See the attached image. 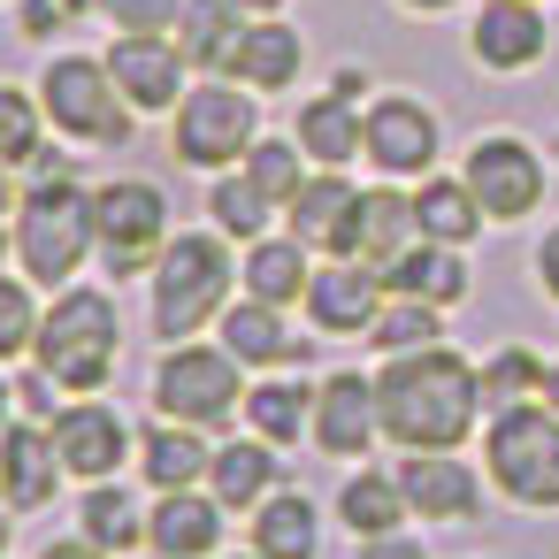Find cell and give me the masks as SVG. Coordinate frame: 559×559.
Listing matches in <instances>:
<instances>
[{
	"label": "cell",
	"instance_id": "c3c4849f",
	"mask_svg": "<svg viewBox=\"0 0 559 559\" xmlns=\"http://www.w3.org/2000/svg\"><path fill=\"white\" fill-rule=\"evenodd\" d=\"M238 9H246V16H276V9H284V0H238Z\"/></svg>",
	"mask_w": 559,
	"mask_h": 559
},
{
	"label": "cell",
	"instance_id": "9a60e30c",
	"mask_svg": "<svg viewBox=\"0 0 559 559\" xmlns=\"http://www.w3.org/2000/svg\"><path fill=\"white\" fill-rule=\"evenodd\" d=\"M376 376H353V368H337V376H322L314 383V444L322 452H337V460H353L360 444H376Z\"/></svg>",
	"mask_w": 559,
	"mask_h": 559
},
{
	"label": "cell",
	"instance_id": "cb8c5ba5",
	"mask_svg": "<svg viewBox=\"0 0 559 559\" xmlns=\"http://www.w3.org/2000/svg\"><path fill=\"white\" fill-rule=\"evenodd\" d=\"M276 490V460H269V444L261 437H230V444H215V467H207V498L223 506V513H253L261 498Z\"/></svg>",
	"mask_w": 559,
	"mask_h": 559
},
{
	"label": "cell",
	"instance_id": "bcb514c9",
	"mask_svg": "<svg viewBox=\"0 0 559 559\" xmlns=\"http://www.w3.org/2000/svg\"><path fill=\"white\" fill-rule=\"evenodd\" d=\"M16 200H24V192L9 185V162H0V230H9V215H16Z\"/></svg>",
	"mask_w": 559,
	"mask_h": 559
},
{
	"label": "cell",
	"instance_id": "ee69618b",
	"mask_svg": "<svg viewBox=\"0 0 559 559\" xmlns=\"http://www.w3.org/2000/svg\"><path fill=\"white\" fill-rule=\"evenodd\" d=\"M536 284L559 299V230H544V246H536Z\"/></svg>",
	"mask_w": 559,
	"mask_h": 559
},
{
	"label": "cell",
	"instance_id": "d4e9b609",
	"mask_svg": "<svg viewBox=\"0 0 559 559\" xmlns=\"http://www.w3.org/2000/svg\"><path fill=\"white\" fill-rule=\"evenodd\" d=\"M253 551H261V559H314V551H322L314 498H299V490H269V498L253 506Z\"/></svg>",
	"mask_w": 559,
	"mask_h": 559
},
{
	"label": "cell",
	"instance_id": "ab89813d",
	"mask_svg": "<svg viewBox=\"0 0 559 559\" xmlns=\"http://www.w3.org/2000/svg\"><path fill=\"white\" fill-rule=\"evenodd\" d=\"M93 9H100L116 32H131V39H169V32L185 24V0H93Z\"/></svg>",
	"mask_w": 559,
	"mask_h": 559
},
{
	"label": "cell",
	"instance_id": "f1b7e54d",
	"mask_svg": "<svg viewBox=\"0 0 559 559\" xmlns=\"http://www.w3.org/2000/svg\"><path fill=\"white\" fill-rule=\"evenodd\" d=\"M414 223H421V238H437V246H467V238L483 230V200L467 192V177H429V185L414 192Z\"/></svg>",
	"mask_w": 559,
	"mask_h": 559
},
{
	"label": "cell",
	"instance_id": "7dc6e473",
	"mask_svg": "<svg viewBox=\"0 0 559 559\" xmlns=\"http://www.w3.org/2000/svg\"><path fill=\"white\" fill-rule=\"evenodd\" d=\"M544 406H551V414H559V360H551V368H544Z\"/></svg>",
	"mask_w": 559,
	"mask_h": 559
},
{
	"label": "cell",
	"instance_id": "2e32d148",
	"mask_svg": "<svg viewBox=\"0 0 559 559\" xmlns=\"http://www.w3.org/2000/svg\"><path fill=\"white\" fill-rule=\"evenodd\" d=\"M62 475L70 467L55 452V429H39V421H9V429H0V498H9L16 513L47 506Z\"/></svg>",
	"mask_w": 559,
	"mask_h": 559
},
{
	"label": "cell",
	"instance_id": "52a82bcc",
	"mask_svg": "<svg viewBox=\"0 0 559 559\" xmlns=\"http://www.w3.org/2000/svg\"><path fill=\"white\" fill-rule=\"evenodd\" d=\"M93 230H100V269L116 284L146 276L162 253H169V200L146 185V177H123V185H100L93 192Z\"/></svg>",
	"mask_w": 559,
	"mask_h": 559
},
{
	"label": "cell",
	"instance_id": "d6986e66",
	"mask_svg": "<svg viewBox=\"0 0 559 559\" xmlns=\"http://www.w3.org/2000/svg\"><path fill=\"white\" fill-rule=\"evenodd\" d=\"M146 544L162 559H207L223 544V506L200 490H162V506L146 513Z\"/></svg>",
	"mask_w": 559,
	"mask_h": 559
},
{
	"label": "cell",
	"instance_id": "7a4b0ae2",
	"mask_svg": "<svg viewBox=\"0 0 559 559\" xmlns=\"http://www.w3.org/2000/svg\"><path fill=\"white\" fill-rule=\"evenodd\" d=\"M16 261H24V276L32 284H47V292H70V276L85 269V253H100V230H93V192L70 177V169H55V177H39L24 200H16Z\"/></svg>",
	"mask_w": 559,
	"mask_h": 559
},
{
	"label": "cell",
	"instance_id": "681fc988",
	"mask_svg": "<svg viewBox=\"0 0 559 559\" xmlns=\"http://www.w3.org/2000/svg\"><path fill=\"white\" fill-rule=\"evenodd\" d=\"M406 9H421V16H437V9H452V0H406Z\"/></svg>",
	"mask_w": 559,
	"mask_h": 559
},
{
	"label": "cell",
	"instance_id": "d6a6232c",
	"mask_svg": "<svg viewBox=\"0 0 559 559\" xmlns=\"http://www.w3.org/2000/svg\"><path fill=\"white\" fill-rule=\"evenodd\" d=\"M292 131H299V154L322 162V169H345V162L360 154V116H353V100H337V93H330V100H307Z\"/></svg>",
	"mask_w": 559,
	"mask_h": 559
},
{
	"label": "cell",
	"instance_id": "b9f144b4",
	"mask_svg": "<svg viewBox=\"0 0 559 559\" xmlns=\"http://www.w3.org/2000/svg\"><path fill=\"white\" fill-rule=\"evenodd\" d=\"M85 9H93V0H24V16H16V32H24V39H47L55 24H78Z\"/></svg>",
	"mask_w": 559,
	"mask_h": 559
},
{
	"label": "cell",
	"instance_id": "7c38bea8",
	"mask_svg": "<svg viewBox=\"0 0 559 559\" xmlns=\"http://www.w3.org/2000/svg\"><path fill=\"white\" fill-rule=\"evenodd\" d=\"M467 192L483 200V215L521 223V215L544 200V162H536L521 139H475V154H467Z\"/></svg>",
	"mask_w": 559,
	"mask_h": 559
},
{
	"label": "cell",
	"instance_id": "9c48e42d",
	"mask_svg": "<svg viewBox=\"0 0 559 559\" xmlns=\"http://www.w3.org/2000/svg\"><path fill=\"white\" fill-rule=\"evenodd\" d=\"M253 131H261V116H253L246 85H200V93L177 100L169 154H177L185 169H230V162L253 154Z\"/></svg>",
	"mask_w": 559,
	"mask_h": 559
},
{
	"label": "cell",
	"instance_id": "484cf974",
	"mask_svg": "<svg viewBox=\"0 0 559 559\" xmlns=\"http://www.w3.org/2000/svg\"><path fill=\"white\" fill-rule=\"evenodd\" d=\"M246 24H253V16L238 9V0H185L177 47H185V62H192V70H230V55H238Z\"/></svg>",
	"mask_w": 559,
	"mask_h": 559
},
{
	"label": "cell",
	"instance_id": "60d3db41",
	"mask_svg": "<svg viewBox=\"0 0 559 559\" xmlns=\"http://www.w3.org/2000/svg\"><path fill=\"white\" fill-rule=\"evenodd\" d=\"M32 337H39V307H32V292H24L16 276H0V360L32 353Z\"/></svg>",
	"mask_w": 559,
	"mask_h": 559
},
{
	"label": "cell",
	"instance_id": "f6af8a7d",
	"mask_svg": "<svg viewBox=\"0 0 559 559\" xmlns=\"http://www.w3.org/2000/svg\"><path fill=\"white\" fill-rule=\"evenodd\" d=\"M39 559H108V551H100V544H85V536H62V544H47Z\"/></svg>",
	"mask_w": 559,
	"mask_h": 559
},
{
	"label": "cell",
	"instance_id": "8992f818",
	"mask_svg": "<svg viewBox=\"0 0 559 559\" xmlns=\"http://www.w3.org/2000/svg\"><path fill=\"white\" fill-rule=\"evenodd\" d=\"M39 108H47L55 131H70L85 146H123L131 139V100L116 93L108 62H93V55H55L39 70Z\"/></svg>",
	"mask_w": 559,
	"mask_h": 559
},
{
	"label": "cell",
	"instance_id": "5b68a950",
	"mask_svg": "<svg viewBox=\"0 0 559 559\" xmlns=\"http://www.w3.org/2000/svg\"><path fill=\"white\" fill-rule=\"evenodd\" d=\"M483 460L513 506H559V414L551 406H498Z\"/></svg>",
	"mask_w": 559,
	"mask_h": 559
},
{
	"label": "cell",
	"instance_id": "4dcf8cb0",
	"mask_svg": "<svg viewBox=\"0 0 559 559\" xmlns=\"http://www.w3.org/2000/svg\"><path fill=\"white\" fill-rule=\"evenodd\" d=\"M246 429L261 444H292L299 429H314V383L284 376V383H253L246 391Z\"/></svg>",
	"mask_w": 559,
	"mask_h": 559
},
{
	"label": "cell",
	"instance_id": "d590c367",
	"mask_svg": "<svg viewBox=\"0 0 559 559\" xmlns=\"http://www.w3.org/2000/svg\"><path fill=\"white\" fill-rule=\"evenodd\" d=\"M299 162H307V154H299V139H253L246 177H253V192H261L269 207H292V200H299V185H307V177H299Z\"/></svg>",
	"mask_w": 559,
	"mask_h": 559
},
{
	"label": "cell",
	"instance_id": "74e56055",
	"mask_svg": "<svg viewBox=\"0 0 559 559\" xmlns=\"http://www.w3.org/2000/svg\"><path fill=\"white\" fill-rule=\"evenodd\" d=\"M437 330H444V307H421V299H383V314H376V353H421V345H437Z\"/></svg>",
	"mask_w": 559,
	"mask_h": 559
},
{
	"label": "cell",
	"instance_id": "277c9868",
	"mask_svg": "<svg viewBox=\"0 0 559 559\" xmlns=\"http://www.w3.org/2000/svg\"><path fill=\"white\" fill-rule=\"evenodd\" d=\"M230 253H223V238L215 230H177L169 238V253L154 261V330H162V345H185L192 330H207V322H223V307H230Z\"/></svg>",
	"mask_w": 559,
	"mask_h": 559
},
{
	"label": "cell",
	"instance_id": "30bf717a",
	"mask_svg": "<svg viewBox=\"0 0 559 559\" xmlns=\"http://www.w3.org/2000/svg\"><path fill=\"white\" fill-rule=\"evenodd\" d=\"M185 47L177 39H131V32H116V47H108V78H116V93L139 108V116H177V100H185Z\"/></svg>",
	"mask_w": 559,
	"mask_h": 559
},
{
	"label": "cell",
	"instance_id": "3957f363",
	"mask_svg": "<svg viewBox=\"0 0 559 559\" xmlns=\"http://www.w3.org/2000/svg\"><path fill=\"white\" fill-rule=\"evenodd\" d=\"M32 353H39V376H47V383H62V391H78V399H93V391L116 376V353H123L116 299H108V292H85V284L55 292V307L39 314Z\"/></svg>",
	"mask_w": 559,
	"mask_h": 559
},
{
	"label": "cell",
	"instance_id": "8fae6325",
	"mask_svg": "<svg viewBox=\"0 0 559 559\" xmlns=\"http://www.w3.org/2000/svg\"><path fill=\"white\" fill-rule=\"evenodd\" d=\"M437 116L421 108V100H406V93H391V100H376L368 116H360V154L383 169V177H421L429 162H437Z\"/></svg>",
	"mask_w": 559,
	"mask_h": 559
},
{
	"label": "cell",
	"instance_id": "f5cc1de1",
	"mask_svg": "<svg viewBox=\"0 0 559 559\" xmlns=\"http://www.w3.org/2000/svg\"><path fill=\"white\" fill-rule=\"evenodd\" d=\"M9 246H16V238H9V230H0V253H9Z\"/></svg>",
	"mask_w": 559,
	"mask_h": 559
},
{
	"label": "cell",
	"instance_id": "5bb4252c",
	"mask_svg": "<svg viewBox=\"0 0 559 559\" xmlns=\"http://www.w3.org/2000/svg\"><path fill=\"white\" fill-rule=\"evenodd\" d=\"M307 314H314V330H330V337L376 330V314H383V276H376L368 261L314 269V276H307Z\"/></svg>",
	"mask_w": 559,
	"mask_h": 559
},
{
	"label": "cell",
	"instance_id": "f35d334b",
	"mask_svg": "<svg viewBox=\"0 0 559 559\" xmlns=\"http://www.w3.org/2000/svg\"><path fill=\"white\" fill-rule=\"evenodd\" d=\"M528 391H544V360L528 345H506L483 360V406H521Z\"/></svg>",
	"mask_w": 559,
	"mask_h": 559
},
{
	"label": "cell",
	"instance_id": "603a6c76",
	"mask_svg": "<svg viewBox=\"0 0 559 559\" xmlns=\"http://www.w3.org/2000/svg\"><path fill=\"white\" fill-rule=\"evenodd\" d=\"M399 490L421 521H467L475 513V475L452 460V452H414L399 467Z\"/></svg>",
	"mask_w": 559,
	"mask_h": 559
},
{
	"label": "cell",
	"instance_id": "ba28073f",
	"mask_svg": "<svg viewBox=\"0 0 559 559\" xmlns=\"http://www.w3.org/2000/svg\"><path fill=\"white\" fill-rule=\"evenodd\" d=\"M238 368L223 345H169L162 368H154V414L162 421H185V429H215L230 406H238Z\"/></svg>",
	"mask_w": 559,
	"mask_h": 559
},
{
	"label": "cell",
	"instance_id": "816d5d0a",
	"mask_svg": "<svg viewBox=\"0 0 559 559\" xmlns=\"http://www.w3.org/2000/svg\"><path fill=\"white\" fill-rule=\"evenodd\" d=\"M0 559H9V513H0Z\"/></svg>",
	"mask_w": 559,
	"mask_h": 559
},
{
	"label": "cell",
	"instance_id": "e0dca14e",
	"mask_svg": "<svg viewBox=\"0 0 559 559\" xmlns=\"http://www.w3.org/2000/svg\"><path fill=\"white\" fill-rule=\"evenodd\" d=\"M544 9H536V0H490V9L475 16V32H467V47H475V62L483 70H528L536 55H544Z\"/></svg>",
	"mask_w": 559,
	"mask_h": 559
},
{
	"label": "cell",
	"instance_id": "44dd1931",
	"mask_svg": "<svg viewBox=\"0 0 559 559\" xmlns=\"http://www.w3.org/2000/svg\"><path fill=\"white\" fill-rule=\"evenodd\" d=\"M353 207H360V192H353L337 169H322V177H307L299 200H292V238H299L307 253H345Z\"/></svg>",
	"mask_w": 559,
	"mask_h": 559
},
{
	"label": "cell",
	"instance_id": "7bdbcfd3",
	"mask_svg": "<svg viewBox=\"0 0 559 559\" xmlns=\"http://www.w3.org/2000/svg\"><path fill=\"white\" fill-rule=\"evenodd\" d=\"M360 559H429L421 544H406V536H368L360 544Z\"/></svg>",
	"mask_w": 559,
	"mask_h": 559
},
{
	"label": "cell",
	"instance_id": "f546056e",
	"mask_svg": "<svg viewBox=\"0 0 559 559\" xmlns=\"http://www.w3.org/2000/svg\"><path fill=\"white\" fill-rule=\"evenodd\" d=\"M307 246L299 238H253L246 246V299H269V307H284V299H307Z\"/></svg>",
	"mask_w": 559,
	"mask_h": 559
},
{
	"label": "cell",
	"instance_id": "83f0119b",
	"mask_svg": "<svg viewBox=\"0 0 559 559\" xmlns=\"http://www.w3.org/2000/svg\"><path fill=\"white\" fill-rule=\"evenodd\" d=\"M223 353L246 360V368H269V360H292L299 345H292V330L269 299H238V307H223Z\"/></svg>",
	"mask_w": 559,
	"mask_h": 559
},
{
	"label": "cell",
	"instance_id": "ac0fdd59",
	"mask_svg": "<svg viewBox=\"0 0 559 559\" xmlns=\"http://www.w3.org/2000/svg\"><path fill=\"white\" fill-rule=\"evenodd\" d=\"M383 276V292L391 299H421V307H452L460 292H467V261H460V246H437V238H414L391 269H376Z\"/></svg>",
	"mask_w": 559,
	"mask_h": 559
},
{
	"label": "cell",
	"instance_id": "db71d44e",
	"mask_svg": "<svg viewBox=\"0 0 559 559\" xmlns=\"http://www.w3.org/2000/svg\"><path fill=\"white\" fill-rule=\"evenodd\" d=\"M246 559H261V551H246Z\"/></svg>",
	"mask_w": 559,
	"mask_h": 559
},
{
	"label": "cell",
	"instance_id": "4316f807",
	"mask_svg": "<svg viewBox=\"0 0 559 559\" xmlns=\"http://www.w3.org/2000/svg\"><path fill=\"white\" fill-rule=\"evenodd\" d=\"M139 460H146V483H154V490H192V483L215 467V444H207L200 429H185V421H162V429H146Z\"/></svg>",
	"mask_w": 559,
	"mask_h": 559
},
{
	"label": "cell",
	"instance_id": "6da1fadb",
	"mask_svg": "<svg viewBox=\"0 0 559 559\" xmlns=\"http://www.w3.org/2000/svg\"><path fill=\"white\" fill-rule=\"evenodd\" d=\"M475 406H483V368H467L444 345L391 353L376 376V421L406 452H452L475 429Z\"/></svg>",
	"mask_w": 559,
	"mask_h": 559
},
{
	"label": "cell",
	"instance_id": "836d02e7",
	"mask_svg": "<svg viewBox=\"0 0 559 559\" xmlns=\"http://www.w3.org/2000/svg\"><path fill=\"white\" fill-rule=\"evenodd\" d=\"M0 162H9V169H39V177L62 169V162H47V108L32 93H16V85H0Z\"/></svg>",
	"mask_w": 559,
	"mask_h": 559
},
{
	"label": "cell",
	"instance_id": "ffe728a7",
	"mask_svg": "<svg viewBox=\"0 0 559 559\" xmlns=\"http://www.w3.org/2000/svg\"><path fill=\"white\" fill-rule=\"evenodd\" d=\"M299 62H307V39L292 24H276V16H253L246 39H238V55H230V78L246 93H284L299 78Z\"/></svg>",
	"mask_w": 559,
	"mask_h": 559
},
{
	"label": "cell",
	"instance_id": "4fadbf2b",
	"mask_svg": "<svg viewBox=\"0 0 559 559\" xmlns=\"http://www.w3.org/2000/svg\"><path fill=\"white\" fill-rule=\"evenodd\" d=\"M55 452H62L70 475L108 483V475L123 467V452H131V421H123L116 406H100V399H78V406L55 414Z\"/></svg>",
	"mask_w": 559,
	"mask_h": 559
},
{
	"label": "cell",
	"instance_id": "7402d4cb",
	"mask_svg": "<svg viewBox=\"0 0 559 559\" xmlns=\"http://www.w3.org/2000/svg\"><path fill=\"white\" fill-rule=\"evenodd\" d=\"M414 238H421V223H414V192H360V207H353V238H345L353 261L391 269Z\"/></svg>",
	"mask_w": 559,
	"mask_h": 559
},
{
	"label": "cell",
	"instance_id": "f907efd6",
	"mask_svg": "<svg viewBox=\"0 0 559 559\" xmlns=\"http://www.w3.org/2000/svg\"><path fill=\"white\" fill-rule=\"evenodd\" d=\"M0 429H9V376H0Z\"/></svg>",
	"mask_w": 559,
	"mask_h": 559
},
{
	"label": "cell",
	"instance_id": "e575fe53",
	"mask_svg": "<svg viewBox=\"0 0 559 559\" xmlns=\"http://www.w3.org/2000/svg\"><path fill=\"white\" fill-rule=\"evenodd\" d=\"M78 513H85V544H100L108 559H123L131 544H146V513H139V498H123L116 483H93V490L78 498Z\"/></svg>",
	"mask_w": 559,
	"mask_h": 559
},
{
	"label": "cell",
	"instance_id": "8d00e7d4",
	"mask_svg": "<svg viewBox=\"0 0 559 559\" xmlns=\"http://www.w3.org/2000/svg\"><path fill=\"white\" fill-rule=\"evenodd\" d=\"M207 215H215V230L223 238H269V200L253 192V177L238 169V177H215V192H207Z\"/></svg>",
	"mask_w": 559,
	"mask_h": 559
},
{
	"label": "cell",
	"instance_id": "1f68e13d",
	"mask_svg": "<svg viewBox=\"0 0 559 559\" xmlns=\"http://www.w3.org/2000/svg\"><path fill=\"white\" fill-rule=\"evenodd\" d=\"M337 513H345V528L368 544V536H399V521H406L414 506H406L399 475H376V467H360V475L337 490Z\"/></svg>",
	"mask_w": 559,
	"mask_h": 559
}]
</instances>
